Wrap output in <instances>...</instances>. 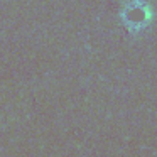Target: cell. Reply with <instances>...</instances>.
<instances>
[{
  "label": "cell",
  "instance_id": "1",
  "mask_svg": "<svg viewBox=\"0 0 157 157\" xmlns=\"http://www.w3.org/2000/svg\"><path fill=\"white\" fill-rule=\"evenodd\" d=\"M120 19L130 34H139L154 21V9L147 0H127L120 12Z\"/></svg>",
  "mask_w": 157,
  "mask_h": 157
}]
</instances>
